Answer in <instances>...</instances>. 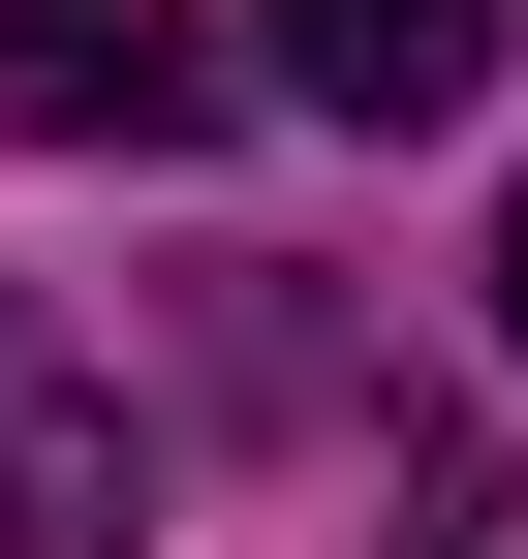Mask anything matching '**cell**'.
<instances>
[{
	"instance_id": "obj_2",
	"label": "cell",
	"mask_w": 528,
	"mask_h": 559,
	"mask_svg": "<svg viewBox=\"0 0 528 559\" xmlns=\"http://www.w3.org/2000/svg\"><path fill=\"white\" fill-rule=\"evenodd\" d=\"M249 32H280V94H343V124H467L497 0H249Z\"/></svg>"
},
{
	"instance_id": "obj_4",
	"label": "cell",
	"mask_w": 528,
	"mask_h": 559,
	"mask_svg": "<svg viewBox=\"0 0 528 559\" xmlns=\"http://www.w3.org/2000/svg\"><path fill=\"white\" fill-rule=\"evenodd\" d=\"M497 311H528V187H497Z\"/></svg>"
},
{
	"instance_id": "obj_3",
	"label": "cell",
	"mask_w": 528,
	"mask_h": 559,
	"mask_svg": "<svg viewBox=\"0 0 528 559\" xmlns=\"http://www.w3.org/2000/svg\"><path fill=\"white\" fill-rule=\"evenodd\" d=\"M0 559H124V404L94 373H0Z\"/></svg>"
},
{
	"instance_id": "obj_1",
	"label": "cell",
	"mask_w": 528,
	"mask_h": 559,
	"mask_svg": "<svg viewBox=\"0 0 528 559\" xmlns=\"http://www.w3.org/2000/svg\"><path fill=\"white\" fill-rule=\"evenodd\" d=\"M0 124L32 156H187L218 124V32L187 0H0Z\"/></svg>"
}]
</instances>
